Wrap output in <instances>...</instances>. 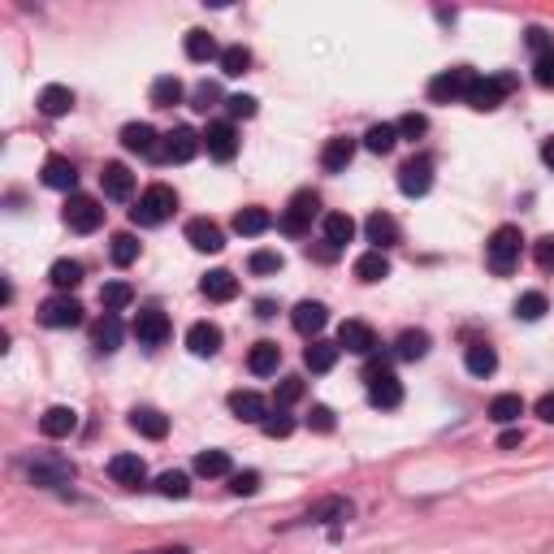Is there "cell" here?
<instances>
[{"label":"cell","mask_w":554,"mask_h":554,"mask_svg":"<svg viewBox=\"0 0 554 554\" xmlns=\"http://www.w3.org/2000/svg\"><path fill=\"white\" fill-rule=\"evenodd\" d=\"M463 364H468L472 377H489V373L498 368V351H494L489 342H472V347L463 351Z\"/></svg>","instance_id":"33"},{"label":"cell","mask_w":554,"mask_h":554,"mask_svg":"<svg viewBox=\"0 0 554 554\" xmlns=\"http://www.w3.org/2000/svg\"><path fill=\"white\" fill-rule=\"evenodd\" d=\"M139 554H191V550H182V546H161V550H139Z\"/></svg>","instance_id":"63"},{"label":"cell","mask_w":554,"mask_h":554,"mask_svg":"<svg viewBox=\"0 0 554 554\" xmlns=\"http://www.w3.org/2000/svg\"><path fill=\"white\" fill-rule=\"evenodd\" d=\"M74 182H78V169H74L66 157H48V161H44V187H52V191H74Z\"/></svg>","instance_id":"27"},{"label":"cell","mask_w":554,"mask_h":554,"mask_svg":"<svg viewBox=\"0 0 554 554\" xmlns=\"http://www.w3.org/2000/svg\"><path fill=\"white\" fill-rule=\"evenodd\" d=\"M74 429H78V412L74 407H48L39 416V433L44 438H69Z\"/></svg>","instance_id":"26"},{"label":"cell","mask_w":554,"mask_h":554,"mask_svg":"<svg viewBox=\"0 0 554 554\" xmlns=\"http://www.w3.org/2000/svg\"><path fill=\"white\" fill-rule=\"evenodd\" d=\"M321 234H325L329 247H347V243L356 238V221H351L347 213H329L325 221H321Z\"/></svg>","instance_id":"31"},{"label":"cell","mask_w":554,"mask_h":554,"mask_svg":"<svg viewBox=\"0 0 554 554\" xmlns=\"http://www.w3.org/2000/svg\"><path fill=\"white\" fill-rule=\"evenodd\" d=\"M204 148H208L213 161H234L238 157V131H234V122H213L204 131Z\"/></svg>","instance_id":"12"},{"label":"cell","mask_w":554,"mask_h":554,"mask_svg":"<svg viewBox=\"0 0 554 554\" xmlns=\"http://www.w3.org/2000/svg\"><path fill=\"white\" fill-rule=\"evenodd\" d=\"M122 148H126V152H139V157H161L157 131H152L148 122H131V126H122Z\"/></svg>","instance_id":"20"},{"label":"cell","mask_w":554,"mask_h":554,"mask_svg":"<svg viewBox=\"0 0 554 554\" xmlns=\"http://www.w3.org/2000/svg\"><path fill=\"white\" fill-rule=\"evenodd\" d=\"M291 325L299 329V333H312V338H317V333L329 325V308L325 303H317V299H303V303H294Z\"/></svg>","instance_id":"16"},{"label":"cell","mask_w":554,"mask_h":554,"mask_svg":"<svg viewBox=\"0 0 554 554\" xmlns=\"http://www.w3.org/2000/svg\"><path fill=\"white\" fill-rule=\"evenodd\" d=\"M317 208H321V196H317V191H294L277 226L286 229L291 238H303V234H308V226H312V217H317Z\"/></svg>","instance_id":"6"},{"label":"cell","mask_w":554,"mask_h":554,"mask_svg":"<svg viewBox=\"0 0 554 554\" xmlns=\"http://www.w3.org/2000/svg\"><path fill=\"white\" fill-rule=\"evenodd\" d=\"M187 57L191 61H213V57L221 61V48H217V39L208 31H187Z\"/></svg>","instance_id":"38"},{"label":"cell","mask_w":554,"mask_h":554,"mask_svg":"<svg viewBox=\"0 0 554 554\" xmlns=\"http://www.w3.org/2000/svg\"><path fill=\"white\" fill-rule=\"evenodd\" d=\"M520 442H524V433H520V429H507V433L498 438V446H502V451H516Z\"/></svg>","instance_id":"60"},{"label":"cell","mask_w":554,"mask_h":554,"mask_svg":"<svg viewBox=\"0 0 554 554\" xmlns=\"http://www.w3.org/2000/svg\"><path fill=\"white\" fill-rule=\"evenodd\" d=\"M199 148H204V134H196L191 126H173V131L165 134V143H161V161L182 165V161H191Z\"/></svg>","instance_id":"10"},{"label":"cell","mask_w":554,"mask_h":554,"mask_svg":"<svg viewBox=\"0 0 554 554\" xmlns=\"http://www.w3.org/2000/svg\"><path fill=\"white\" fill-rule=\"evenodd\" d=\"M256 489H261V472H252V468L229 477V494H238V498H252Z\"/></svg>","instance_id":"49"},{"label":"cell","mask_w":554,"mask_h":554,"mask_svg":"<svg viewBox=\"0 0 554 554\" xmlns=\"http://www.w3.org/2000/svg\"><path fill=\"white\" fill-rule=\"evenodd\" d=\"M187 347H191V356L208 359L221 351V325H213V321H196V325L187 329Z\"/></svg>","instance_id":"19"},{"label":"cell","mask_w":554,"mask_h":554,"mask_svg":"<svg viewBox=\"0 0 554 554\" xmlns=\"http://www.w3.org/2000/svg\"><path fill=\"white\" fill-rule=\"evenodd\" d=\"M477 83V74L468 66L442 69L438 78H429V100L433 104H455V100H468V87Z\"/></svg>","instance_id":"4"},{"label":"cell","mask_w":554,"mask_h":554,"mask_svg":"<svg viewBox=\"0 0 554 554\" xmlns=\"http://www.w3.org/2000/svg\"><path fill=\"white\" fill-rule=\"evenodd\" d=\"M152 104L157 108H173V104H182V83L173 78V74H165L152 83Z\"/></svg>","instance_id":"43"},{"label":"cell","mask_w":554,"mask_h":554,"mask_svg":"<svg viewBox=\"0 0 554 554\" xmlns=\"http://www.w3.org/2000/svg\"><path fill=\"white\" fill-rule=\"evenodd\" d=\"M429 131V117L424 113H403L398 117V139H421Z\"/></svg>","instance_id":"50"},{"label":"cell","mask_w":554,"mask_h":554,"mask_svg":"<svg viewBox=\"0 0 554 554\" xmlns=\"http://www.w3.org/2000/svg\"><path fill=\"white\" fill-rule=\"evenodd\" d=\"M39 321L48 329H69L83 321V303L78 299H69V294H52V299H44L39 303Z\"/></svg>","instance_id":"9"},{"label":"cell","mask_w":554,"mask_h":554,"mask_svg":"<svg viewBox=\"0 0 554 554\" xmlns=\"http://www.w3.org/2000/svg\"><path fill=\"white\" fill-rule=\"evenodd\" d=\"M196 104H191V108H199V113H208V108H213V104H217V100H221V92H217V83H199L196 87Z\"/></svg>","instance_id":"54"},{"label":"cell","mask_w":554,"mask_h":554,"mask_svg":"<svg viewBox=\"0 0 554 554\" xmlns=\"http://www.w3.org/2000/svg\"><path fill=\"white\" fill-rule=\"evenodd\" d=\"M520 252H524L520 226H498L494 234H489V243H486V264H489V273H498V277L516 273V264H520Z\"/></svg>","instance_id":"1"},{"label":"cell","mask_w":554,"mask_h":554,"mask_svg":"<svg viewBox=\"0 0 554 554\" xmlns=\"http://www.w3.org/2000/svg\"><path fill=\"white\" fill-rule=\"evenodd\" d=\"M108 477H113L122 489H139L148 481V463L139 455H113L108 459Z\"/></svg>","instance_id":"15"},{"label":"cell","mask_w":554,"mask_h":554,"mask_svg":"<svg viewBox=\"0 0 554 554\" xmlns=\"http://www.w3.org/2000/svg\"><path fill=\"white\" fill-rule=\"evenodd\" d=\"M533 78H537V87H554V48L533 61Z\"/></svg>","instance_id":"53"},{"label":"cell","mask_w":554,"mask_h":554,"mask_svg":"<svg viewBox=\"0 0 554 554\" xmlns=\"http://www.w3.org/2000/svg\"><path fill=\"white\" fill-rule=\"evenodd\" d=\"M356 157V139H347V134H333L325 148H321V165H325V173H342L347 165Z\"/></svg>","instance_id":"24"},{"label":"cell","mask_w":554,"mask_h":554,"mask_svg":"<svg viewBox=\"0 0 554 554\" xmlns=\"http://www.w3.org/2000/svg\"><path fill=\"white\" fill-rule=\"evenodd\" d=\"M226 113L229 117H256V96H229Z\"/></svg>","instance_id":"55"},{"label":"cell","mask_w":554,"mask_h":554,"mask_svg":"<svg viewBox=\"0 0 554 554\" xmlns=\"http://www.w3.org/2000/svg\"><path fill=\"white\" fill-rule=\"evenodd\" d=\"M308 424H312L317 433H333V412H329V407H312Z\"/></svg>","instance_id":"58"},{"label":"cell","mask_w":554,"mask_h":554,"mask_svg":"<svg viewBox=\"0 0 554 554\" xmlns=\"http://www.w3.org/2000/svg\"><path fill=\"white\" fill-rule=\"evenodd\" d=\"M229 412H234L238 421H247V424H264L269 403H264V394H256V390H234L229 394Z\"/></svg>","instance_id":"21"},{"label":"cell","mask_w":554,"mask_h":554,"mask_svg":"<svg viewBox=\"0 0 554 554\" xmlns=\"http://www.w3.org/2000/svg\"><path fill=\"white\" fill-rule=\"evenodd\" d=\"M524 416V398L520 394H498L494 403H489V421L494 424H516Z\"/></svg>","instance_id":"37"},{"label":"cell","mask_w":554,"mask_h":554,"mask_svg":"<svg viewBox=\"0 0 554 554\" xmlns=\"http://www.w3.org/2000/svg\"><path fill=\"white\" fill-rule=\"evenodd\" d=\"M196 472H199V477H226V472H229V455H226V451H199V455H196Z\"/></svg>","instance_id":"45"},{"label":"cell","mask_w":554,"mask_h":554,"mask_svg":"<svg viewBox=\"0 0 554 554\" xmlns=\"http://www.w3.org/2000/svg\"><path fill=\"white\" fill-rule=\"evenodd\" d=\"M542 161L554 169V139H546V143H542Z\"/></svg>","instance_id":"62"},{"label":"cell","mask_w":554,"mask_h":554,"mask_svg":"<svg viewBox=\"0 0 554 554\" xmlns=\"http://www.w3.org/2000/svg\"><path fill=\"white\" fill-rule=\"evenodd\" d=\"M256 317H261V321L277 317V303H273V299H256Z\"/></svg>","instance_id":"61"},{"label":"cell","mask_w":554,"mask_h":554,"mask_svg":"<svg viewBox=\"0 0 554 554\" xmlns=\"http://www.w3.org/2000/svg\"><path fill=\"white\" fill-rule=\"evenodd\" d=\"M252 273H282V252H252Z\"/></svg>","instance_id":"52"},{"label":"cell","mask_w":554,"mask_h":554,"mask_svg":"<svg viewBox=\"0 0 554 554\" xmlns=\"http://www.w3.org/2000/svg\"><path fill=\"white\" fill-rule=\"evenodd\" d=\"M303 398V381L299 377H282V386H277V394H273V403L277 407H291V403H299Z\"/></svg>","instance_id":"51"},{"label":"cell","mask_w":554,"mask_h":554,"mask_svg":"<svg viewBox=\"0 0 554 554\" xmlns=\"http://www.w3.org/2000/svg\"><path fill=\"white\" fill-rule=\"evenodd\" d=\"M394 356L398 359H424L429 356V333L424 329H403L394 338Z\"/></svg>","instance_id":"35"},{"label":"cell","mask_w":554,"mask_h":554,"mask_svg":"<svg viewBox=\"0 0 554 554\" xmlns=\"http://www.w3.org/2000/svg\"><path fill=\"white\" fill-rule=\"evenodd\" d=\"M364 234H368L373 252H386V247H394V243L403 238V229H398V221H394L390 213H373V217L364 221Z\"/></svg>","instance_id":"17"},{"label":"cell","mask_w":554,"mask_h":554,"mask_svg":"<svg viewBox=\"0 0 554 554\" xmlns=\"http://www.w3.org/2000/svg\"><path fill=\"white\" fill-rule=\"evenodd\" d=\"M546 312H550V303H546L542 291H524L520 299H516V317H520V321H542Z\"/></svg>","instance_id":"44"},{"label":"cell","mask_w":554,"mask_h":554,"mask_svg":"<svg viewBox=\"0 0 554 554\" xmlns=\"http://www.w3.org/2000/svg\"><path fill=\"white\" fill-rule=\"evenodd\" d=\"M69 108H74V92H69V87L48 83V87L39 92V113H44V117H66Z\"/></svg>","instance_id":"28"},{"label":"cell","mask_w":554,"mask_h":554,"mask_svg":"<svg viewBox=\"0 0 554 554\" xmlns=\"http://www.w3.org/2000/svg\"><path fill=\"white\" fill-rule=\"evenodd\" d=\"M252 69V52L243 48V44H234V48H221V74L226 78H243Z\"/></svg>","instance_id":"42"},{"label":"cell","mask_w":554,"mask_h":554,"mask_svg":"<svg viewBox=\"0 0 554 554\" xmlns=\"http://www.w3.org/2000/svg\"><path fill=\"white\" fill-rule=\"evenodd\" d=\"M338 351H342L338 342H325V338H312V347L303 351V364H308L312 373H329V368L338 364Z\"/></svg>","instance_id":"32"},{"label":"cell","mask_w":554,"mask_h":554,"mask_svg":"<svg viewBox=\"0 0 554 554\" xmlns=\"http://www.w3.org/2000/svg\"><path fill=\"white\" fill-rule=\"evenodd\" d=\"M356 277L359 282H386L390 277V261H386V252H364L356 261Z\"/></svg>","instance_id":"36"},{"label":"cell","mask_w":554,"mask_h":554,"mask_svg":"<svg viewBox=\"0 0 554 554\" xmlns=\"http://www.w3.org/2000/svg\"><path fill=\"white\" fill-rule=\"evenodd\" d=\"M134 338H139V347H161L165 338H169V317H165L161 308H143L134 317Z\"/></svg>","instance_id":"13"},{"label":"cell","mask_w":554,"mask_h":554,"mask_svg":"<svg viewBox=\"0 0 554 554\" xmlns=\"http://www.w3.org/2000/svg\"><path fill=\"white\" fill-rule=\"evenodd\" d=\"M92 347H96L100 356H113L117 347H122V321H117V312H104L92 329Z\"/></svg>","instance_id":"23"},{"label":"cell","mask_w":554,"mask_h":554,"mask_svg":"<svg viewBox=\"0 0 554 554\" xmlns=\"http://www.w3.org/2000/svg\"><path fill=\"white\" fill-rule=\"evenodd\" d=\"M338 347L351 351V356H373L377 351V333H373V325H364V321H342Z\"/></svg>","instance_id":"14"},{"label":"cell","mask_w":554,"mask_h":554,"mask_svg":"<svg viewBox=\"0 0 554 554\" xmlns=\"http://www.w3.org/2000/svg\"><path fill=\"white\" fill-rule=\"evenodd\" d=\"M100 187H104V196L108 199H131L134 196V173L126 169V165H104L100 169Z\"/></svg>","instance_id":"22"},{"label":"cell","mask_w":554,"mask_h":554,"mask_svg":"<svg viewBox=\"0 0 554 554\" xmlns=\"http://www.w3.org/2000/svg\"><path fill=\"white\" fill-rule=\"evenodd\" d=\"M66 226L78 229V234H96L100 226H104V208H100V199L92 196H74L66 199Z\"/></svg>","instance_id":"7"},{"label":"cell","mask_w":554,"mask_h":554,"mask_svg":"<svg viewBox=\"0 0 554 554\" xmlns=\"http://www.w3.org/2000/svg\"><path fill=\"white\" fill-rule=\"evenodd\" d=\"M48 282L57 286V291H74L78 282H83V264L78 261H57L48 269Z\"/></svg>","instance_id":"41"},{"label":"cell","mask_w":554,"mask_h":554,"mask_svg":"<svg viewBox=\"0 0 554 554\" xmlns=\"http://www.w3.org/2000/svg\"><path fill=\"white\" fill-rule=\"evenodd\" d=\"M429 187H433V161L429 157H412V161L398 169V191L412 199L429 196Z\"/></svg>","instance_id":"11"},{"label":"cell","mask_w":554,"mask_h":554,"mask_svg":"<svg viewBox=\"0 0 554 554\" xmlns=\"http://www.w3.org/2000/svg\"><path fill=\"white\" fill-rule=\"evenodd\" d=\"M27 477H31V486L39 489H57V486H69L74 481V463L66 455H35L27 463Z\"/></svg>","instance_id":"5"},{"label":"cell","mask_w":554,"mask_h":554,"mask_svg":"<svg viewBox=\"0 0 554 554\" xmlns=\"http://www.w3.org/2000/svg\"><path fill=\"white\" fill-rule=\"evenodd\" d=\"M368 403L381 407V412H394L403 403V386L390 368H368Z\"/></svg>","instance_id":"8"},{"label":"cell","mask_w":554,"mask_h":554,"mask_svg":"<svg viewBox=\"0 0 554 554\" xmlns=\"http://www.w3.org/2000/svg\"><path fill=\"white\" fill-rule=\"evenodd\" d=\"M157 494H161V498H187V494H191L187 472H161V477H157Z\"/></svg>","instance_id":"47"},{"label":"cell","mask_w":554,"mask_h":554,"mask_svg":"<svg viewBox=\"0 0 554 554\" xmlns=\"http://www.w3.org/2000/svg\"><path fill=\"white\" fill-rule=\"evenodd\" d=\"M173 208H178V196H173V187H165V182H152L139 204L131 208V221L134 226H161L173 217Z\"/></svg>","instance_id":"2"},{"label":"cell","mask_w":554,"mask_h":554,"mask_svg":"<svg viewBox=\"0 0 554 554\" xmlns=\"http://www.w3.org/2000/svg\"><path fill=\"white\" fill-rule=\"evenodd\" d=\"M524 44H528V48H533L537 57H542V52H550V48H554V44H550V35L542 31V27H528V31H524Z\"/></svg>","instance_id":"56"},{"label":"cell","mask_w":554,"mask_h":554,"mask_svg":"<svg viewBox=\"0 0 554 554\" xmlns=\"http://www.w3.org/2000/svg\"><path fill=\"white\" fill-rule=\"evenodd\" d=\"M533 261L542 264L546 273H554V238H537V247H533Z\"/></svg>","instance_id":"57"},{"label":"cell","mask_w":554,"mask_h":554,"mask_svg":"<svg viewBox=\"0 0 554 554\" xmlns=\"http://www.w3.org/2000/svg\"><path fill=\"white\" fill-rule=\"evenodd\" d=\"M537 416H542V421H546V424H554V390H550V394H542V398H537Z\"/></svg>","instance_id":"59"},{"label":"cell","mask_w":554,"mask_h":554,"mask_svg":"<svg viewBox=\"0 0 554 554\" xmlns=\"http://www.w3.org/2000/svg\"><path fill=\"white\" fill-rule=\"evenodd\" d=\"M187 243H191L196 252H221V247H226V234H221L217 221L196 217V221H187Z\"/></svg>","instance_id":"18"},{"label":"cell","mask_w":554,"mask_h":554,"mask_svg":"<svg viewBox=\"0 0 554 554\" xmlns=\"http://www.w3.org/2000/svg\"><path fill=\"white\" fill-rule=\"evenodd\" d=\"M131 429H134V433H143V438H152V442H161L165 433H169V421H165L157 407H134V412H131Z\"/></svg>","instance_id":"30"},{"label":"cell","mask_w":554,"mask_h":554,"mask_svg":"<svg viewBox=\"0 0 554 554\" xmlns=\"http://www.w3.org/2000/svg\"><path fill=\"white\" fill-rule=\"evenodd\" d=\"M277 364H282V347H277V342H256V347L247 351V368H252L256 377H273Z\"/></svg>","instance_id":"29"},{"label":"cell","mask_w":554,"mask_h":554,"mask_svg":"<svg viewBox=\"0 0 554 554\" xmlns=\"http://www.w3.org/2000/svg\"><path fill=\"white\" fill-rule=\"evenodd\" d=\"M131 299H134V291L126 282H104L100 286V308L104 312H122V308H131Z\"/></svg>","instance_id":"40"},{"label":"cell","mask_w":554,"mask_h":554,"mask_svg":"<svg viewBox=\"0 0 554 554\" xmlns=\"http://www.w3.org/2000/svg\"><path fill=\"white\" fill-rule=\"evenodd\" d=\"M108 256H113V264H134L139 261V238L134 234H113V247H108Z\"/></svg>","instance_id":"46"},{"label":"cell","mask_w":554,"mask_h":554,"mask_svg":"<svg viewBox=\"0 0 554 554\" xmlns=\"http://www.w3.org/2000/svg\"><path fill=\"white\" fill-rule=\"evenodd\" d=\"M516 87V74H494V78H477L472 87H468V108H477V113H494L502 100H507V92Z\"/></svg>","instance_id":"3"},{"label":"cell","mask_w":554,"mask_h":554,"mask_svg":"<svg viewBox=\"0 0 554 554\" xmlns=\"http://www.w3.org/2000/svg\"><path fill=\"white\" fill-rule=\"evenodd\" d=\"M269 226H273V217H269L264 208H243V213L234 217V229H238L243 238H256V234H264Z\"/></svg>","instance_id":"39"},{"label":"cell","mask_w":554,"mask_h":554,"mask_svg":"<svg viewBox=\"0 0 554 554\" xmlns=\"http://www.w3.org/2000/svg\"><path fill=\"white\" fill-rule=\"evenodd\" d=\"M199 291H204V299H213V303H229V299L238 294V277H234L229 269H213V273L199 282Z\"/></svg>","instance_id":"25"},{"label":"cell","mask_w":554,"mask_h":554,"mask_svg":"<svg viewBox=\"0 0 554 554\" xmlns=\"http://www.w3.org/2000/svg\"><path fill=\"white\" fill-rule=\"evenodd\" d=\"M394 143H398V126H390V122H377V126H368V134H364V148L373 157H390Z\"/></svg>","instance_id":"34"},{"label":"cell","mask_w":554,"mask_h":554,"mask_svg":"<svg viewBox=\"0 0 554 554\" xmlns=\"http://www.w3.org/2000/svg\"><path fill=\"white\" fill-rule=\"evenodd\" d=\"M264 438H291V429H294V421L286 416V407H277V412H269L264 416Z\"/></svg>","instance_id":"48"}]
</instances>
